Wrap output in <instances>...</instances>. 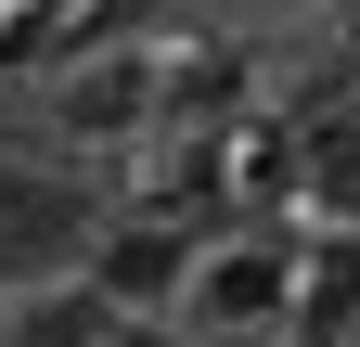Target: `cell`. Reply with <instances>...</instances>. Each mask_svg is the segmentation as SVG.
Segmentation results:
<instances>
[{"mask_svg":"<svg viewBox=\"0 0 360 347\" xmlns=\"http://www.w3.org/2000/svg\"><path fill=\"white\" fill-rule=\"evenodd\" d=\"M103 347H193V334H180V322H155V309H116V322H103Z\"/></svg>","mask_w":360,"mask_h":347,"instance_id":"cell-7","label":"cell"},{"mask_svg":"<svg viewBox=\"0 0 360 347\" xmlns=\"http://www.w3.org/2000/svg\"><path fill=\"white\" fill-rule=\"evenodd\" d=\"M296 206L335 219V232H360V103H335V116L296 129Z\"/></svg>","mask_w":360,"mask_h":347,"instance_id":"cell-4","label":"cell"},{"mask_svg":"<svg viewBox=\"0 0 360 347\" xmlns=\"http://www.w3.org/2000/svg\"><path fill=\"white\" fill-rule=\"evenodd\" d=\"M103 322H116V309H103L77 270L39 283V296H13V347H103Z\"/></svg>","mask_w":360,"mask_h":347,"instance_id":"cell-6","label":"cell"},{"mask_svg":"<svg viewBox=\"0 0 360 347\" xmlns=\"http://www.w3.org/2000/svg\"><path fill=\"white\" fill-rule=\"evenodd\" d=\"M52 103H65V129H142L155 116V65L142 52H103V65H77Z\"/></svg>","mask_w":360,"mask_h":347,"instance_id":"cell-5","label":"cell"},{"mask_svg":"<svg viewBox=\"0 0 360 347\" xmlns=\"http://www.w3.org/2000/svg\"><path fill=\"white\" fill-rule=\"evenodd\" d=\"M180 270H193V232L180 219H103L90 232V257H77V283L103 296V309H180Z\"/></svg>","mask_w":360,"mask_h":347,"instance_id":"cell-3","label":"cell"},{"mask_svg":"<svg viewBox=\"0 0 360 347\" xmlns=\"http://www.w3.org/2000/svg\"><path fill=\"white\" fill-rule=\"evenodd\" d=\"M90 232H103V193H90L77 167L0 155V309L39 296V283H65L77 257H90Z\"/></svg>","mask_w":360,"mask_h":347,"instance_id":"cell-1","label":"cell"},{"mask_svg":"<svg viewBox=\"0 0 360 347\" xmlns=\"http://www.w3.org/2000/svg\"><path fill=\"white\" fill-rule=\"evenodd\" d=\"M283 296H296V257L270 232H219L193 244V270H180V334H283Z\"/></svg>","mask_w":360,"mask_h":347,"instance_id":"cell-2","label":"cell"}]
</instances>
